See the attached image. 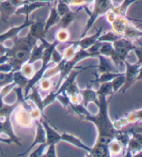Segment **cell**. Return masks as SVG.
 Instances as JSON below:
<instances>
[{"mask_svg":"<svg viewBox=\"0 0 142 157\" xmlns=\"http://www.w3.org/2000/svg\"><path fill=\"white\" fill-rule=\"evenodd\" d=\"M99 111L96 115L89 113L87 108L84 107L81 103L76 104L70 103L69 106L75 113L82 117L83 119L94 123L98 131V137L96 143L109 145L114 139L119 130L115 129L113 122L110 121L108 117L107 108L110 101L107 100V97L99 95Z\"/></svg>","mask_w":142,"mask_h":157,"instance_id":"1","label":"cell"},{"mask_svg":"<svg viewBox=\"0 0 142 157\" xmlns=\"http://www.w3.org/2000/svg\"><path fill=\"white\" fill-rule=\"evenodd\" d=\"M13 46L9 48L6 55L9 57L8 63L13 67V72L20 70L24 64L30 58L31 51L38 40L31 38L29 34L22 38L15 37L13 39Z\"/></svg>","mask_w":142,"mask_h":157,"instance_id":"2","label":"cell"},{"mask_svg":"<svg viewBox=\"0 0 142 157\" xmlns=\"http://www.w3.org/2000/svg\"><path fill=\"white\" fill-rule=\"evenodd\" d=\"M83 70V68H79V70H76L73 68L55 92L56 95L62 92H66L67 95L69 96L71 103L73 104H80L81 102L80 95L79 94L80 89L77 87L75 80L76 77L82 72Z\"/></svg>","mask_w":142,"mask_h":157,"instance_id":"3","label":"cell"},{"mask_svg":"<svg viewBox=\"0 0 142 157\" xmlns=\"http://www.w3.org/2000/svg\"><path fill=\"white\" fill-rule=\"evenodd\" d=\"M113 4L114 3L112 2V0H94L92 11H90L89 9L85 10L89 17L80 38L86 36L89 29L93 27L97 18H99L101 15H106L107 12L110 11Z\"/></svg>","mask_w":142,"mask_h":157,"instance_id":"4","label":"cell"},{"mask_svg":"<svg viewBox=\"0 0 142 157\" xmlns=\"http://www.w3.org/2000/svg\"><path fill=\"white\" fill-rule=\"evenodd\" d=\"M124 65L126 67V72H125V82L121 88H120L123 94L130 88L134 83L141 79V62H138L135 64H130L126 61H124Z\"/></svg>","mask_w":142,"mask_h":157,"instance_id":"5","label":"cell"},{"mask_svg":"<svg viewBox=\"0 0 142 157\" xmlns=\"http://www.w3.org/2000/svg\"><path fill=\"white\" fill-rule=\"evenodd\" d=\"M1 133H6L9 137V139L11 140L12 143L17 144L18 146L22 147V144L20 143V138L16 136L13 129L11 122H10V116L5 117L4 122H0V134ZM0 141L6 143V140L2 139L0 138Z\"/></svg>","mask_w":142,"mask_h":157,"instance_id":"6","label":"cell"},{"mask_svg":"<svg viewBox=\"0 0 142 157\" xmlns=\"http://www.w3.org/2000/svg\"><path fill=\"white\" fill-rule=\"evenodd\" d=\"M46 6H50L49 2H28L27 3L18 7L15 12V15H24L26 17H29L31 13L38 9Z\"/></svg>","mask_w":142,"mask_h":157,"instance_id":"7","label":"cell"},{"mask_svg":"<svg viewBox=\"0 0 142 157\" xmlns=\"http://www.w3.org/2000/svg\"><path fill=\"white\" fill-rule=\"evenodd\" d=\"M33 22V20H29L28 17H26L24 22H23L21 25L18 26V27H11L5 33L0 34V43L4 44L8 40H13L14 38L17 37V34L21 31H22L25 28L29 27Z\"/></svg>","mask_w":142,"mask_h":157,"instance_id":"8","label":"cell"},{"mask_svg":"<svg viewBox=\"0 0 142 157\" xmlns=\"http://www.w3.org/2000/svg\"><path fill=\"white\" fill-rule=\"evenodd\" d=\"M41 119V118H40ZM40 119L35 120L36 123L37 124V132H36V136L35 138V140H34L33 143L32 145H31L29 147H28V150L24 151V152L22 154H18V156H25L26 154H28L29 151L32 150V149L35 147L36 145H38V144H44L47 143V138H46V133L45 131H44V127L42 124Z\"/></svg>","mask_w":142,"mask_h":157,"instance_id":"9","label":"cell"},{"mask_svg":"<svg viewBox=\"0 0 142 157\" xmlns=\"http://www.w3.org/2000/svg\"><path fill=\"white\" fill-rule=\"evenodd\" d=\"M79 94L82 98V101L80 103L84 107L87 108L88 104L90 102H94L97 106H99V101L96 90H93L90 85L88 86V87L85 90H80Z\"/></svg>","mask_w":142,"mask_h":157,"instance_id":"10","label":"cell"},{"mask_svg":"<svg viewBox=\"0 0 142 157\" xmlns=\"http://www.w3.org/2000/svg\"><path fill=\"white\" fill-rule=\"evenodd\" d=\"M130 23V22L128 20L127 17L117 16L116 15L114 20L110 23V25L111 26L112 31H114L116 34L122 37L123 33H124Z\"/></svg>","mask_w":142,"mask_h":157,"instance_id":"11","label":"cell"},{"mask_svg":"<svg viewBox=\"0 0 142 157\" xmlns=\"http://www.w3.org/2000/svg\"><path fill=\"white\" fill-rule=\"evenodd\" d=\"M16 9L17 7L12 4L10 0L0 1V14H1L2 22L7 23L9 17L15 13Z\"/></svg>","mask_w":142,"mask_h":157,"instance_id":"12","label":"cell"},{"mask_svg":"<svg viewBox=\"0 0 142 157\" xmlns=\"http://www.w3.org/2000/svg\"><path fill=\"white\" fill-rule=\"evenodd\" d=\"M43 117H41L40 121L44 127V131H45L47 144L48 145L53 143L56 144L57 143H58L60 140H61V135L59 134L57 132L52 129V128L49 125L48 122H47V120L43 118Z\"/></svg>","mask_w":142,"mask_h":157,"instance_id":"13","label":"cell"},{"mask_svg":"<svg viewBox=\"0 0 142 157\" xmlns=\"http://www.w3.org/2000/svg\"><path fill=\"white\" fill-rule=\"evenodd\" d=\"M102 33V27H100L99 30H97L96 32L94 35L89 36H85L82 38L78 39L76 40L78 48L83 49H88L94 44L98 42V38Z\"/></svg>","mask_w":142,"mask_h":157,"instance_id":"14","label":"cell"},{"mask_svg":"<svg viewBox=\"0 0 142 157\" xmlns=\"http://www.w3.org/2000/svg\"><path fill=\"white\" fill-rule=\"evenodd\" d=\"M99 65L98 66V72L100 74L107 72H114L119 73L120 72L117 70V67H114V65L112 63L111 61L109 59V57L103 56V55H99Z\"/></svg>","mask_w":142,"mask_h":157,"instance_id":"15","label":"cell"},{"mask_svg":"<svg viewBox=\"0 0 142 157\" xmlns=\"http://www.w3.org/2000/svg\"><path fill=\"white\" fill-rule=\"evenodd\" d=\"M28 34H29L31 38L39 41L42 38L45 37V31H44V23L42 22H34L30 25V29Z\"/></svg>","mask_w":142,"mask_h":157,"instance_id":"16","label":"cell"},{"mask_svg":"<svg viewBox=\"0 0 142 157\" xmlns=\"http://www.w3.org/2000/svg\"><path fill=\"white\" fill-rule=\"evenodd\" d=\"M40 44H37V43H37L36 45L33 47L32 51H31L30 58L27 61V63L33 64L36 61L41 60L44 49L45 48L46 44L47 43V41L45 40V38H42L41 40H40Z\"/></svg>","mask_w":142,"mask_h":157,"instance_id":"17","label":"cell"},{"mask_svg":"<svg viewBox=\"0 0 142 157\" xmlns=\"http://www.w3.org/2000/svg\"><path fill=\"white\" fill-rule=\"evenodd\" d=\"M29 109L30 107L26 106V108L20 110L19 113L16 114V120L20 126L28 127L32 124L33 120L31 117V109Z\"/></svg>","mask_w":142,"mask_h":157,"instance_id":"18","label":"cell"},{"mask_svg":"<svg viewBox=\"0 0 142 157\" xmlns=\"http://www.w3.org/2000/svg\"><path fill=\"white\" fill-rule=\"evenodd\" d=\"M138 0H123L121 4H113L110 11L117 16L126 17V12L129 6Z\"/></svg>","mask_w":142,"mask_h":157,"instance_id":"19","label":"cell"},{"mask_svg":"<svg viewBox=\"0 0 142 157\" xmlns=\"http://www.w3.org/2000/svg\"><path fill=\"white\" fill-rule=\"evenodd\" d=\"M61 140L66 141L67 143L72 144L73 145L76 146V147H78V148H80L82 149V150H85L88 151L89 154H90L92 151V148L88 147V146L85 145V144H83L81 142V140L79 138H78L77 137H76L72 134H68L67 133H63L61 135Z\"/></svg>","mask_w":142,"mask_h":157,"instance_id":"20","label":"cell"},{"mask_svg":"<svg viewBox=\"0 0 142 157\" xmlns=\"http://www.w3.org/2000/svg\"><path fill=\"white\" fill-rule=\"evenodd\" d=\"M32 90L31 94L29 95H27L24 98V100H31L36 104V106L38 107V109L40 111L43 113V98L40 95V92L38 88L36 87V86H34L31 89Z\"/></svg>","mask_w":142,"mask_h":157,"instance_id":"21","label":"cell"},{"mask_svg":"<svg viewBox=\"0 0 142 157\" xmlns=\"http://www.w3.org/2000/svg\"><path fill=\"white\" fill-rule=\"evenodd\" d=\"M142 36V32L141 30L138 29L137 28H136L132 23H130L128 26L127 29L123 33L122 36L123 38H125L126 39H128L131 41L136 40L137 39L140 38Z\"/></svg>","mask_w":142,"mask_h":157,"instance_id":"22","label":"cell"},{"mask_svg":"<svg viewBox=\"0 0 142 157\" xmlns=\"http://www.w3.org/2000/svg\"><path fill=\"white\" fill-rule=\"evenodd\" d=\"M60 17L58 13L56 6L51 7V11H50L49 17L47 20L44 22V31L47 33L48 32L50 28H51L53 26L56 25L58 23Z\"/></svg>","mask_w":142,"mask_h":157,"instance_id":"23","label":"cell"},{"mask_svg":"<svg viewBox=\"0 0 142 157\" xmlns=\"http://www.w3.org/2000/svg\"><path fill=\"white\" fill-rule=\"evenodd\" d=\"M90 156H110V152L109 150V145L96 143L92 151L89 154Z\"/></svg>","mask_w":142,"mask_h":157,"instance_id":"24","label":"cell"},{"mask_svg":"<svg viewBox=\"0 0 142 157\" xmlns=\"http://www.w3.org/2000/svg\"><path fill=\"white\" fill-rule=\"evenodd\" d=\"M78 11H79L78 9L76 12H73L72 10H70L67 13L62 15V17H60V19L57 25H58L60 28L67 29L68 27L72 24L73 21L74 20L76 15L78 13Z\"/></svg>","mask_w":142,"mask_h":157,"instance_id":"25","label":"cell"},{"mask_svg":"<svg viewBox=\"0 0 142 157\" xmlns=\"http://www.w3.org/2000/svg\"><path fill=\"white\" fill-rule=\"evenodd\" d=\"M123 73L119 72V73H114V72H107V73H103L99 75L97 73H95L96 78L93 81H91V83H103L108 82H111L115 77H118Z\"/></svg>","mask_w":142,"mask_h":157,"instance_id":"26","label":"cell"},{"mask_svg":"<svg viewBox=\"0 0 142 157\" xmlns=\"http://www.w3.org/2000/svg\"><path fill=\"white\" fill-rule=\"evenodd\" d=\"M29 78L23 74V73L20 70H17L13 72V82L16 83L17 86L19 87L22 88V89H24L28 85V83L29 82Z\"/></svg>","mask_w":142,"mask_h":157,"instance_id":"27","label":"cell"},{"mask_svg":"<svg viewBox=\"0 0 142 157\" xmlns=\"http://www.w3.org/2000/svg\"><path fill=\"white\" fill-rule=\"evenodd\" d=\"M101 86L98 90H96L97 95H104L106 97L107 96H111V98L112 96L114 95L113 93V89H112V81L111 82H106L101 83Z\"/></svg>","mask_w":142,"mask_h":157,"instance_id":"28","label":"cell"},{"mask_svg":"<svg viewBox=\"0 0 142 157\" xmlns=\"http://www.w3.org/2000/svg\"><path fill=\"white\" fill-rule=\"evenodd\" d=\"M69 43L70 44V45L65 48L64 52H63L62 60H63V61H67L72 58V57L76 53V52L77 51L78 48V45L76 40L73 42H71V43Z\"/></svg>","mask_w":142,"mask_h":157,"instance_id":"29","label":"cell"},{"mask_svg":"<svg viewBox=\"0 0 142 157\" xmlns=\"http://www.w3.org/2000/svg\"><path fill=\"white\" fill-rule=\"evenodd\" d=\"M121 38V36L116 34L114 31H110L101 33L98 38V42H108V43H113Z\"/></svg>","mask_w":142,"mask_h":157,"instance_id":"30","label":"cell"},{"mask_svg":"<svg viewBox=\"0 0 142 157\" xmlns=\"http://www.w3.org/2000/svg\"><path fill=\"white\" fill-rule=\"evenodd\" d=\"M70 38V33L67 29L59 28L55 33V40L58 41L60 43H67Z\"/></svg>","mask_w":142,"mask_h":157,"instance_id":"31","label":"cell"},{"mask_svg":"<svg viewBox=\"0 0 142 157\" xmlns=\"http://www.w3.org/2000/svg\"><path fill=\"white\" fill-rule=\"evenodd\" d=\"M124 82H125V72L123 73L122 75L115 77L114 79L112 81V89H113V93H114V94L120 90V88L122 87L123 84H124Z\"/></svg>","mask_w":142,"mask_h":157,"instance_id":"32","label":"cell"},{"mask_svg":"<svg viewBox=\"0 0 142 157\" xmlns=\"http://www.w3.org/2000/svg\"><path fill=\"white\" fill-rule=\"evenodd\" d=\"M13 72H0V88L13 82Z\"/></svg>","mask_w":142,"mask_h":157,"instance_id":"33","label":"cell"},{"mask_svg":"<svg viewBox=\"0 0 142 157\" xmlns=\"http://www.w3.org/2000/svg\"><path fill=\"white\" fill-rule=\"evenodd\" d=\"M38 83H39L38 90H41L44 92L52 90L51 78H42Z\"/></svg>","mask_w":142,"mask_h":157,"instance_id":"34","label":"cell"},{"mask_svg":"<svg viewBox=\"0 0 142 157\" xmlns=\"http://www.w3.org/2000/svg\"><path fill=\"white\" fill-rule=\"evenodd\" d=\"M57 1L58 4L56 6V9L60 17H62V15L70 11V6L66 2L62 1V0H57Z\"/></svg>","mask_w":142,"mask_h":157,"instance_id":"35","label":"cell"},{"mask_svg":"<svg viewBox=\"0 0 142 157\" xmlns=\"http://www.w3.org/2000/svg\"><path fill=\"white\" fill-rule=\"evenodd\" d=\"M109 150L110 155H111L112 154L117 155V154H120L121 151L123 150V147L119 141L116 139H114L109 144Z\"/></svg>","mask_w":142,"mask_h":157,"instance_id":"36","label":"cell"},{"mask_svg":"<svg viewBox=\"0 0 142 157\" xmlns=\"http://www.w3.org/2000/svg\"><path fill=\"white\" fill-rule=\"evenodd\" d=\"M20 71L22 72L26 77L31 78L35 74V69L33 67V64H29L26 63L21 67Z\"/></svg>","mask_w":142,"mask_h":157,"instance_id":"37","label":"cell"},{"mask_svg":"<svg viewBox=\"0 0 142 157\" xmlns=\"http://www.w3.org/2000/svg\"><path fill=\"white\" fill-rule=\"evenodd\" d=\"M56 99H58V101L62 104V106L65 109L67 106H69V104L71 103L69 96L67 95L66 92H62L60 94H58V95H56Z\"/></svg>","mask_w":142,"mask_h":157,"instance_id":"38","label":"cell"},{"mask_svg":"<svg viewBox=\"0 0 142 157\" xmlns=\"http://www.w3.org/2000/svg\"><path fill=\"white\" fill-rule=\"evenodd\" d=\"M125 117L127 118L128 123H135L138 120H141V111L140 110L139 111L130 113Z\"/></svg>","mask_w":142,"mask_h":157,"instance_id":"39","label":"cell"},{"mask_svg":"<svg viewBox=\"0 0 142 157\" xmlns=\"http://www.w3.org/2000/svg\"><path fill=\"white\" fill-rule=\"evenodd\" d=\"M56 99V94H55L54 91L53 90L50 91L49 95H47L45 98L43 99V104L44 109V107H46L47 105H49V104L54 102Z\"/></svg>","mask_w":142,"mask_h":157,"instance_id":"40","label":"cell"},{"mask_svg":"<svg viewBox=\"0 0 142 157\" xmlns=\"http://www.w3.org/2000/svg\"><path fill=\"white\" fill-rule=\"evenodd\" d=\"M55 147H56V144L53 143L51 145H49L47 146V150L46 151H44V153L43 154L44 157H55L56 156V150H55Z\"/></svg>","mask_w":142,"mask_h":157,"instance_id":"41","label":"cell"},{"mask_svg":"<svg viewBox=\"0 0 142 157\" xmlns=\"http://www.w3.org/2000/svg\"><path fill=\"white\" fill-rule=\"evenodd\" d=\"M48 145L47 143H44V144H40V145L39 146L38 148L37 149L36 151H34L33 153H31L30 154L31 157H37V156H42L43 154L44 153V150H46V148Z\"/></svg>","mask_w":142,"mask_h":157,"instance_id":"42","label":"cell"},{"mask_svg":"<svg viewBox=\"0 0 142 157\" xmlns=\"http://www.w3.org/2000/svg\"><path fill=\"white\" fill-rule=\"evenodd\" d=\"M13 72V67L9 63H5L0 64V72Z\"/></svg>","mask_w":142,"mask_h":157,"instance_id":"43","label":"cell"},{"mask_svg":"<svg viewBox=\"0 0 142 157\" xmlns=\"http://www.w3.org/2000/svg\"><path fill=\"white\" fill-rule=\"evenodd\" d=\"M9 61V57L7 55H3V56H0V64H3L5 63H8Z\"/></svg>","mask_w":142,"mask_h":157,"instance_id":"44","label":"cell"},{"mask_svg":"<svg viewBox=\"0 0 142 157\" xmlns=\"http://www.w3.org/2000/svg\"><path fill=\"white\" fill-rule=\"evenodd\" d=\"M28 2H55L57 0H27Z\"/></svg>","mask_w":142,"mask_h":157,"instance_id":"45","label":"cell"},{"mask_svg":"<svg viewBox=\"0 0 142 157\" xmlns=\"http://www.w3.org/2000/svg\"><path fill=\"white\" fill-rule=\"evenodd\" d=\"M0 1H3V0H0Z\"/></svg>","mask_w":142,"mask_h":157,"instance_id":"46","label":"cell"}]
</instances>
